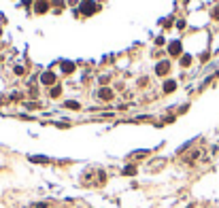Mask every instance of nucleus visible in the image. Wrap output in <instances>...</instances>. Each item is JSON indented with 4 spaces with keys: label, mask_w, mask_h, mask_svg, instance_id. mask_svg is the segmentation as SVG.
I'll return each mask as SVG.
<instances>
[{
    "label": "nucleus",
    "mask_w": 219,
    "mask_h": 208,
    "mask_svg": "<svg viewBox=\"0 0 219 208\" xmlns=\"http://www.w3.org/2000/svg\"><path fill=\"white\" fill-rule=\"evenodd\" d=\"M98 96H100L102 100H111V98H113V91L106 87V89H100V91H98Z\"/></svg>",
    "instance_id": "1"
},
{
    "label": "nucleus",
    "mask_w": 219,
    "mask_h": 208,
    "mask_svg": "<svg viewBox=\"0 0 219 208\" xmlns=\"http://www.w3.org/2000/svg\"><path fill=\"white\" fill-rule=\"evenodd\" d=\"M55 81V77L51 75V72H47V75H43V83H53Z\"/></svg>",
    "instance_id": "2"
},
{
    "label": "nucleus",
    "mask_w": 219,
    "mask_h": 208,
    "mask_svg": "<svg viewBox=\"0 0 219 208\" xmlns=\"http://www.w3.org/2000/svg\"><path fill=\"white\" fill-rule=\"evenodd\" d=\"M173 89H175V81H168L164 85V91H173Z\"/></svg>",
    "instance_id": "3"
},
{
    "label": "nucleus",
    "mask_w": 219,
    "mask_h": 208,
    "mask_svg": "<svg viewBox=\"0 0 219 208\" xmlns=\"http://www.w3.org/2000/svg\"><path fill=\"white\" fill-rule=\"evenodd\" d=\"M179 51H181V45H179V42L170 45V53H179Z\"/></svg>",
    "instance_id": "4"
},
{
    "label": "nucleus",
    "mask_w": 219,
    "mask_h": 208,
    "mask_svg": "<svg viewBox=\"0 0 219 208\" xmlns=\"http://www.w3.org/2000/svg\"><path fill=\"white\" fill-rule=\"evenodd\" d=\"M66 106H68V108H79V104H77V102H66Z\"/></svg>",
    "instance_id": "5"
},
{
    "label": "nucleus",
    "mask_w": 219,
    "mask_h": 208,
    "mask_svg": "<svg viewBox=\"0 0 219 208\" xmlns=\"http://www.w3.org/2000/svg\"><path fill=\"white\" fill-rule=\"evenodd\" d=\"M213 17H217V19H219V6H217V11H213Z\"/></svg>",
    "instance_id": "6"
}]
</instances>
